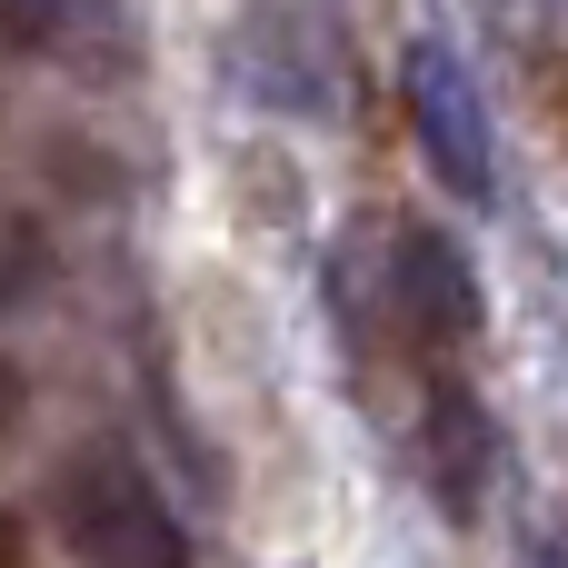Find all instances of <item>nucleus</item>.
Segmentation results:
<instances>
[{
	"label": "nucleus",
	"mask_w": 568,
	"mask_h": 568,
	"mask_svg": "<svg viewBox=\"0 0 568 568\" xmlns=\"http://www.w3.org/2000/svg\"><path fill=\"white\" fill-rule=\"evenodd\" d=\"M40 519L80 568H190V529L130 439H80L40 479Z\"/></svg>",
	"instance_id": "nucleus-1"
},
{
	"label": "nucleus",
	"mask_w": 568,
	"mask_h": 568,
	"mask_svg": "<svg viewBox=\"0 0 568 568\" xmlns=\"http://www.w3.org/2000/svg\"><path fill=\"white\" fill-rule=\"evenodd\" d=\"M379 320H389V339H399L409 359H459V349L479 339V320H489L479 260H469L439 220L389 230V250H379Z\"/></svg>",
	"instance_id": "nucleus-2"
},
{
	"label": "nucleus",
	"mask_w": 568,
	"mask_h": 568,
	"mask_svg": "<svg viewBox=\"0 0 568 568\" xmlns=\"http://www.w3.org/2000/svg\"><path fill=\"white\" fill-rule=\"evenodd\" d=\"M399 100H409V140H419L429 180L479 210L499 190V130H489V100H479L469 60L449 40H409L399 50Z\"/></svg>",
	"instance_id": "nucleus-3"
},
{
	"label": "nucleus",
	"mask_w": 568,
	"mask_h": 568,
	"mask_svg": "<svg viewBox=\"0 0 568 568\" xmlns=\"http://www.w3.org/2000/svg\"><path fill=\"white\" fill-rule=\"evenodd\" d=\"M419 479L439 499V519H479L489 509V479H499V419L479 409L469 379H429V409H419Z\"/></svg>",
	"instance_id": "nucleus-4"
},
{
	"label": "nucleus",
	"mask_w": 568,
	"mask_h": 568,
	"mask_svg": "<svg viewBox=\"0 0 568 568\" xmlns=\"http://www.w3.org/2000/svg\"><path fill=\"white\" fill-rule=\"evenodd\" d=\"M120 30V0H0V40L20 60H80Z\"/></svg>",
	"instance_id": "nucleus-5"
},
{
	"label": "nucleus",
	"mask_w": 568,
	"mask_h": 568,
	"mask_svg": "<svg viewBox=\"0 0 568 568\" xmlns=\"http://www.w3.org/2000/svg\"><path fill=\"white\" fill-rule=\"evenodd\" d=\"M20 419H30V369H20V359H0V449L20 439Z\"/></svg>",
	"instance_id": "nucleus-6"
},
{
	"label": "nucleus",
	"mask_w": 568,
	"mask_h": 568,
	"mask_svg": "<svg viewBox=\"0 0 568 568\" xmlns=\"http://www.w3.org/2000/svg\"><path fill=\"white\" fill-rule=\"evenodd\" d=\"M0 568H30V519L20 509H0Z\"/></svg>",
	"instance_id": "nucleus-7"
},
{
	"label": "nucleus",
	"mask_w": 568,
	"mask_h": 568,
	"mask_svg": "<svg viewBox=\"0 0 568 568\" xmlns=\"http://www.w3.org/2000/svg\"><path fill=\"white\" fill-rule=\"evenodd\" d=\"M559 568H568V559H559Z\"/></svg>",
	"instance_id": "nucleus-8"
}]
</instances>
